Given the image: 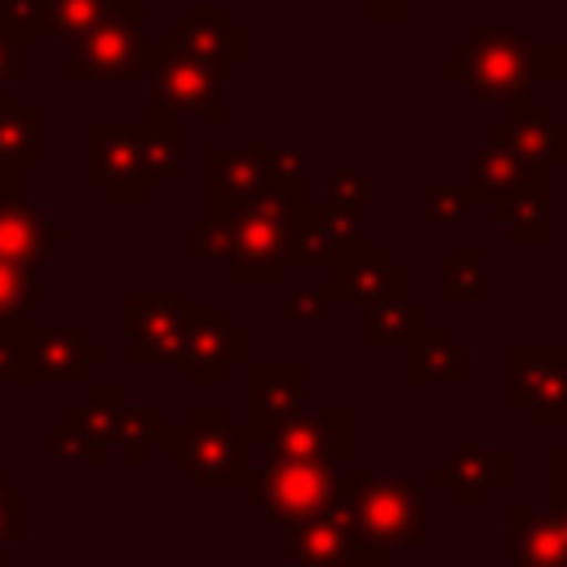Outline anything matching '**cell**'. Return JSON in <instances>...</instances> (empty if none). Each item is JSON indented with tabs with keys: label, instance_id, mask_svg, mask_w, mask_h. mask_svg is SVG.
Masks as SVG:
<instances>
[{
	"label": "cell",
	"instance_id": "1",
	"mask_svg": "<svg viewBox=\"0 0 567 567\" xmlns=\"http://www.w3.org/2000/svg\"><path fill=\"white\" fill-rule=\"evenodd\" d=\"M447 80L465 84L487 106H509L527 97L532 84H545V40L509 22L474 18L465 35L447 44Z\"/></svg>",
	"mask_w": 567,
	"mask_h": 567
},
{
	"label": "cell",
	"instance_id": "2",
	"mask_svg": "<svg viewBox=\"0 0 567 567\" xmlns=\"http://www.w3.org/2000/svg\"><path fill=\"white\" fill-rule=\"evenodd\" d=\"M341 501L359 527V536L381 554H412L430 545V505L425 492L403 470H341Z\"/></svg>",
	"mask_w": 567,
	"mask_h": 567
},
{
	"label": "cell",
	"instance_id": "3",
	"mask_svg": "<svg viewBox=\"0 0 567 567\" xmlns=\"http://www.w3.org/2000/svg\"><path fill=\"white\" fill-rule=\"evenodd\" d=\"M159 452L190 487H239L252 465L244 425H235L221 403H190L182 425H168L159 439Z\"/></svg>",
	"mask_w": 567,
	"mask_h": 567
},
{
	"label": "cell",
	"instance_id": "4",
	"mask_svg": "<svg viewBox=\"0 0 567 567\" xmlns=\"http://www.w3.org/2000/svg\"><path fill=\"white\" fill-rule=\"evenodd\" d=\"M151 62L146 4L120 0L66 44V84H142Z\"/></svg>",
	"mask_w": 567,
	"mask_h": 567
},
{
	"label": "cell",
	"instance_id": "5",
	"mask_svg": "<svg viewBox=\"0 0 567 567\" xmlns=\"http://www.w3.org/2000/svg\"><path fill=\"white\" fill-rule=\"evenodd\" d=\"M221 80L226 66L168 49L164 40H151V62H146V84H151V102L146 115L151 120H208V124H226V97H221Z\"/></svg>",
	"mask_w": 567,
	"mask_h": 567
},
{
	"label": "cell",
	"instance_id": "6",
	"mask_svg": "<svg viewBox=\"0 0 567 567\" xmlns=\"http://www.w3.org/2000/svg\"><path fill=\"white\" fill-rule=\"evenodd\" d=\"M186 310L190 297L182 284H128L124 323H128V368H182L186 354Z\"/></svg>",
	"mask_w": 567,
	"mask_h": 567
},
{
	"label": "cell",
	"instance_id": "7",
	"mask_svg": "<svg viewBox=\"0 0 567 567\" xmlns=\"http://www.w3.org/2000/svg\"><path fill=\"white\" fill-rule=\"evenodd\" d=\"M341 470L323 461H292V456H266L252 461L244 474V501L266 518V523H288L310 509H323L337 501Z\"/></svg>",
	"mask_w": 567,
	"mask_h": 567
},
{
	"label": "cell",
	"instance_id": "8",
	"mask_svg": "<svg viewBox=\"0 0 567 567\" xmlns=\"http://www.w3.org/2000/svg\"><path fill=\"white\" fill-rule=\"evenodd\" d=\"M509 385L505 399L536 430H567V346L558 341H514L505 350Z\"/></svg>",
	"mask_w": 567,
	"mask_h": 567
},
{
	"label": "cell",
	"instance_id": "9",
	"mask_svg": "<svg viewBox=\"0 0 567 567\" xmlns=\"http://www.w3.org/2000/svg\"><path fill=\"white\" fill-rule=\"evenodd\" d=\"M284 527H288V558L297 567H381L390 558V554L372 549L359 536V527H354L341 492L323 509H310L301 518H288Z\"/></svg>",
	"mask_w": 567,
	"mask_h": 567
},
{
	"label": "cell",
	"instance_id": "10",
	"mask_svg": "<svg viewBox=\"0 0 567 567\" xmlns=\"http://www.w3.org/2000/svg\"><path fill=\"white\" fill-rule=\"evenodd\" d=\"M323 292L332 306H372L381 297L412 292V266L394 261L381 244H332L323 257Z\"/></svg>",
	"mask_w": 567,
	"mask_h": 567
},
{
	"label": "cell",
	"instance_id": "11",
	"mask_svg": "<svg viewBox=\"0 0 567 567\" xmlns=\"http://www.w3.org/2000/svg\"><path fill=\"white\" fill-rule=\"evenodd\" d=\"M248 359V328L230 319V306L221 301H190L186 310V354H182V372L186 385L195 390H217L226 385L230 368H239Z\"/></svg>",
	"mask_w": 567,
	"mask_h": 567
},
{
	"label": "cell",
	"instance_id": "12",
	"mask_svg": "<svg viewBox=\"0 0 567 567\" xmlns=\"http://www.w3.org/2000/svg\"><path fill=\"white\" fill-rule=\"evenodd\" d=\"M84 182L102 190L115 208H142L146 204V177L133 142V124L120 120H93L84 124Z\"/></svg>",
	"mask_w": 567,
	"mask_h": 567
},
{
	"label": "cell",
	"instance_id": "13",
	"mask_svg": "<svg viewBox=\"0 0 567 567\" xmlns=\"http://www.w3.org/2000/svg\"><path fill=\"white\" fill-rule=\"evenodd\" d=\"M261 452L266 456H292V461H323V465L346 470L350 465V408L346 403H332L319 412L297 408L270 425Z\"/></svg>",
	"mask_w": 567,
	"mask_h": 567
},
{
	"label": "cell",
	"instance_id": "14",
	"mask_svg": "<svg viewBox=\"0 0 567 567\" xmlns=\"http://www.w3.org/2000/svg\"><path fill=\"white\" fill-rule=\"evenodd\" d=\"M425 483L443 487L452 509H483L492 492L509 487V447L505 443H452L447 456L425 470Z\"/></svg>",
	"mask_w": 567,
	"mask_h": 567
},
{
	"label": "cell",
	"instance_id": "15",
	"mask_svg": "<svg viewBox=\"0 0 567 567\" xmlns=\"http://www.w3.org/2000/svg\"><path fill=\"white\" fill-rule=\"evenodd\" d=\"M27 363L35 385H84L106 363V346L89 341L80 323H27Z\"/></svg>",
	"mask_w": 567,
	"mask_h": 567
},
{
	"label": "cell",
	"instance_id": "16",
	"mask_svg": "<svg viewBox=\"0 0 567 567\" xmlns=\"http://www.w3.org/2000/svg\"><path fill=\"white\" fill-rule=\"evenodd\" d=\"M239 368H244V439L248 447H261L275 421L306 408L310 368L306 363H248V359Z\"/></svg>",
	"mask_w": 567,
	"mask_h": 567
},
{
	"label": "cell",
	"instance_id": "17",
	"mask_svg": "<svg viewBox=\"0 0 567 567\" xmlns=\"http://www.w3.org/2000/svg\"><path fill=\"white\" fill-rule=\"evenodd\" d=\"M66 226L49 217L44 204L27 199V168H4L0 177V257L40 266L44 248H58Z\"/></svg>",
	"mask_w": 567,
	"mask_h": 567
},
{
	"label": "cell",
	"instance_id": "18",
	"mask_svg": "<svg viewBox=\"0 0 567 567\" xmlns=\"http://www.w3.org/2000/svg\"><path fill=\"white\" fill-rule=\"evenodd\" d=\"M159 40L168 49H182V53H195V58H208V62H221V66L248 62V27L230 18L226 0L186 4V13L173 18Z\"/></svg>",
	"mask_w": 567,
	"mask_h": 567
},
{
	"label": "cell",
	"instance_id": "19",
	"mask_svg": "<svg viewBox=\"0 0 567 567\" xmlns=\"http://www.w3.org/2000/svg\"><path fill=\"white\" fill-rule=\"evenodd\" d=\"M509 527V563L514 567H567V509L545 505H514L505 514Z\"/></svg>",
	"mask_w": 567,
	"mask_h": 567
},
{
	"label": "cell",
	"instance_id": "20",
	"mask_svg": "<svg viewBox=\"0 0 567 567\" xmlns=\"http://www.w3.org/2000/svg\"><path fill=\"white\" fill-rule=\"evenodd\" d=\"M204 164H208V190H204L208 208L235 204V199H248V195H261V190L275 186V177H270V142H257V146L208 142Z\"/></svg>",
	"mask_w": 567,
	"mask_h": 567
},
{
	"label": "cell",
	"instance_id": "21",
	"mask_svg": "<svg viewBox=\"0 0 567 567\" xmlns=\"http://www.w3.org/2000/svg\"><path fill=\"white\" fill-rule=\"evenodd\" d=\"M545 173H549V164H536V159H527L518 146H509L505 137L487 133V142L474 146L470 182H465V186H470L474 204L496 208V204H505L514 190H523L532 177H545Z\"/></svg>",
	"mask_w": 567,
	"mask_h": 567
},
{
	"label": "cell",
	"instance_id": "22",
	"mask_svg": "<svg viewBox=\"0 0 567 567\" xmlns=\"http://www.w3.org/2000/svg\"><path fill=\"white\" fill-rule=\"evenodd\" d=\"M487 133L505 137L509 146H518L527 159L536 164H567V120H558L545 102H527V97H514L509 102V115L496 120Z\"/></svg>",
	"mask_w": 567,
	"mask_h": 567
},
{
	"label": "cell",
	"instance_id": "23",
	"mask_svg": "<svg viewBox=\"0 0 567 567\" xmlns=\"http://www.w3.org/2000/svg\"><path fill=\"white\" fill-rule=\"evenodd\" d=\"M408 381L416 390L425 385H452L465 390L470 385V346H456L447 323L430 319L412 341H408Z\"/></svg>",
	"mask_w": 567,
	"mask_h": 567
},
{
	"label": "cell",
	"instance_id": "24",
	"mask_svg": "<svg viewBox=\"0 0 567 567\" xmlns=\"http://www.w3.org/2000/svg\"><path fill=\"white\" fill-rule=\"evenodd\" d=\"M487 221L505 230L518 248H545L554 239V213H549V173L532 177L523 190H514L505 204L487 208Z\"/></svg>",
	"mask_w": 567,
	"mask_h": 567
},
{
	"label": "cell",
	"instance_id": "25",
	"mask_svg": "<svg viewBox=\"0 0 567 567\" xmlns=\"http://www.w3.org/2000/svg\"><path fill=\"white\" fill-rule=\"evenodd\" d=\"M49 115L44 102L0 97V168H35L49 155Z\"/></svg>",
	"mask_w": 567,
	"mask_h": 567
},
{
	"label": "cell",
	"instance_id": "26",
	"mask_svg": "<svg viewBox=\"0 0 567 567\" xmlns=\"http://www.w3.org/2000/svg\"><path fill=\"white\" fill-rule=\"evenodd\" d=\"M133 142H137V159H142L146 186H182L186 182V164H182L186 120H151V115H142V124H133Z\"/></svg>",
	"mask_w": 567,
	"mask_h": 567
},
{
	"label": "cell",
	"instance_id": "27",
	"mask_svg": "<svg viewBox=\"0 0 567 567\" xmlns=\"http://www.w3.org/2000/svg\"><path fill=\"white\" fill-rule=\"evenodd\" d=\"M430 319H434V315H430L425 301H412V297H381V301L363 306V341L377 346V350L408 346Z\"/></svg>",
	"mask_w": 567,
	"mask_h": 567
},
{
	"label": "cell",
	"instance_id": "28",
	"mask_svg": "<svg viewBox=\"0 0 567 567\" xmlns=\"http://www.w3.org/2000/svg\"><path fill=\"white\" fill-rule=\"evenodd\" d=\"M447 301L452 306L492 301V248L487 244H447Z\"/></svg>",
	"mask_w": 567,
	"mask_h": 567
},
{
	"label": "cell",
	"instance_id": "29",
	"mask_svg": "<svg viewBox=\"0 0 567 567\" xmlns=\"http://www.w3.org/2000/svg\"><path fill=\"white\" fill-rule=\"evenodd\" d=\"M164 434H168V408L164 403H133V399H124L120 425H115V447H124V461L133 470L146 465L151 447H159Z\"/></svg>",
	"mask_w": 567,
	"mask_h": 567
},
{
	"label": "cell",
	"instance_id": "30",
	"mask_svg": "<svg viewBox=\"0 0 567 567\" xmlns=\"http://www.w3.org/2000/svg\"><path fill=\"white\" fill-rule=\"evenodd\" d=\"M44 301H49V288L40 284V266L0 257V323L27 319V310L44 306Z\"/></svg>",
	"mask_w": 567,
	"mask_h": 567
},
{
	"label": "cell",
	"instance_id": "31",
	"mask_svg": "<svg viewBox=\"0 0 567 567\" xmlns=\"http://www.w3.org/2000/svg\"><path fill=\"white\" fill-rule=\"evenodd\" d=\"M288 244H292V266H319L328 257V230H323V213L310 199H297V208L288 213Z\"/></svg>",
	"mask_w": 567,
	"mask_h": 567
},
{
	"label": "cell",
	"instance_id": "32",
	"mask_svg": "<svg viewBox=\"0 0 567 567\" xmlns=\"http://www.w3.org/2000/svg\"><path fill=\"white\" fill-rule=\"evenodd\" d=\"M44 465H106V447L93 443L71 421H62V425H49L44 434Z\"/></svg>",
	"mask_w": 567,
	"mask_h": 567
},
{
	"label": "cell",
	"instance_id": "33",
	"mask_svg": "<svg viewBox=\"0 0 567 567\" xmlns=\"http://www.w3.org/2000/svg\"><path fill=\"white\" fill-rule=\"evenodd\" d=\"M111 4L120 0H49V22H44V40H62L71 44L93 18H102Z\"/></svg>",
	"mask_w": 567,
	"mask_h": 567
},
{
	"label": "cell",
	"instance_id": "34",
	"mask_svg": "<svg viewBox=\"0 0 567 567\" xmlns=\"http://www.w3.org/2000/svg\"><path fill=\"white\" fill-rule=\"evenodd\" d=\"M27 540V492L0 470V563Z\"/></svg>",
	"mask_w": 567,
	"mask_h": 567
},
{
	"label": "cell",
	"instance_id": "35",
	"mask_svg": "<svg viewBox=\"0 0 567 567\" xmlns=\"http://www.w3.org/2000/svg\"><path fill=\"white\" fill-rule=\"evenodd\" d=\"M0 385H18L31 390V363H27V319L0 323Z\"/></svg>",
	"mask_w": 567,
	"mask_h": 567
},
{
	"label": "cell",
	"instance_id": "36",
	"mask_svg": "<svg viewBox=\"0 0 567 567\" xmlns=\"http://www.w3.org/2000/svg\"><path fill=\"white\" fill-rule=\"evenodd\" d=\"M470 213H474L470 186H461V182H434V186L425 190V217H430L434 226H465Z\"/></svg>",
	"mask_w": 567,
	"mask_h": 567
},
{
	"label": "cell",
	"instance_id": "37",
	"mask_svg": "<svg viewBox=\"0 0 567 567\" xmlns=\"http://www.w3.org/2000/svg\"><path fill=\"white\" fill-rule=\"evenodd\" d=\"M226 257V230L217 217L186 226V266H221Z\"/></svg>",
	"mask_w": 567,
	"mask_h": 567
},
{
	"label": "cell",
	"instance_id": "38",
	"mask_svg": "<svg viewBox=\"0 0 567 567\" xmlns=\"http://www.w3.org/2000/svg\"><path fill=\"white\" fill-rule=\"evenodd\" d=\"M44 22H49V0H0V27L22 35L27 44L44 40Z\"/></svg>",
	"mask_w": 567,
	"mask_h": 567
},
{
	"label": "cell",
	"instance_id": "39",
	"mask_svg": "<svg viewBox=\"0 0 567 567\" xmlns=\"http://www.w3.org/2000/svg\"><path fill=\"white\" fill-rule=\"evenodd\" d=\"M306 168L310 155L297 142H270V177L279 190H306Z\"/></svg>",
	"mask_w": 567,
	"mask_h": 567
},
{
	"label": "cell",
	"instance_id": "40",
	"mask_svg": "<svg viewBox=\"0 0 567 567\" xmlns=\"http://www.w3.org/2000/svg\"><path fill=\"white\" fill-rule=\"evenodd\" d=\"M323 230L328 244H359L363 239V204L354 199H323Z\"/></svg>",
	"mask_w": 567,
	"mask_h": 567
},
{
	"label": "cell",
	"instance_id": "41",
	"mask_svg": "<svg viewBox=\"0 0 567 567\" xmlns=\"http://www.w3.org/2000/svg\"><path fill=\"white\" fill-rule=\"evenodd\" d=\"M328 292L323 288H306V284H292L288 288V315L284 323L288 328H323L328 323Z\"/></svg>",
	"mask_w": 567,
	"mask_h": 567
},
{
	"label": "cell",
	"instance_id": "42",
	"mask_svg": "<svg viewBox=\"0 0 567 567\" xmlns=\"http://www.w3.org/2000/svg\"><path fill=\"white\" fill-rule=\"evenodd\" d=\"M323 195H328V199H354V204H368V195H372V173H368V168H328V177H323Z\"/></svg>",
	"mask_w": 567,
	"mask_h": 567
},
{
	"label": "cell",
	"instance_id": "43",
	"mask_svg": "<svg viewBox=\"0 0 567 567\" xmlns=\"http://www.w3.org/2000/svg\"><path fill=\"white\" fill-rule=\"evenodd\" d=\"M27 80V40L0 27V97Z\"/></svg>",
	"mask_w": 567,
	"mask_h": 567
},
{
	"label": "cell",
	"instance_id": "44",
	"mask_svg": "<svg viewBox=\"0 0 567 567\" xmlns=\"http://www.w3.org/2000/svg\"><path fill=\"white\" fill-rule=\"evenodd\" d=\"M416 4H425V0H363V18L372 27H403Z\"/></svg>",
	"mask_w": 567,
	"mask_h": 567
},
{
	"label": "cell",
	"instance_id": "45",
	"mask_svg": "<svg viewBox=\"0 0 567 567\" xmlns=\"http://www.w3.org/2000/svg\"><path fill=\"white\" fill-rule=\"evenodd\" d=\"M545 478H549V501L567 509V443H554L545 452Z\"/></svg>",
	"mask_w": 567,
	"mask_h": 567
},
{
	"label": "cell",
	"instance_id": "46",
	"mask_svg": "<svg viewBox=\"0 0 567 567\" xmlns=\"http://www.w3.org/2000/svg\"><path fill=\"white\" fill-rule=\"evenodd\" d=\"M545 84H567V40H545Z\"/></svg>",
	"mask_w": 567,
	"mask_h": 567
},
{
	"label": "cell",
	"instance_id": "47",
	"mask_svg": "<svg viewBox=\"0 0 567 567\" xmlns=\"http://www.w3.org/2000/svg\"><path fill=\"white\" fill-rule=\"evenodd\" d=\"M235 4H266V0H235Z\"/></svg>",
	"mask_w": 567,
	"mask_h": 567
},
{
	"label": "cell",
	"instance_id": "48",
	"mask_svg": "<svg viewBox=\"0 0 567 567\" xmlns=\"http://www.w3.org/2000/svg\"><path fill=\"white\" fill-rule=\"evenodd\" d=\"M554 4H567V0H554Z\"/></svg>",
	"mask_w": 567,
	"mask_h": 567
},
{
	"label": "cell",
	"instance_id": "49",
	"mask_svg": "<svg viewBox=\"0 0 567 567\" xmlns=\"http://www.w3.org/2000/svg\"><path fill=\"white\" fill-rule=\"evenodd\" d=\"M563 89H567V84H563Z\"/></svg>",
	"mask_w": 567,
	"mask_h": 567
}]
</instances>
